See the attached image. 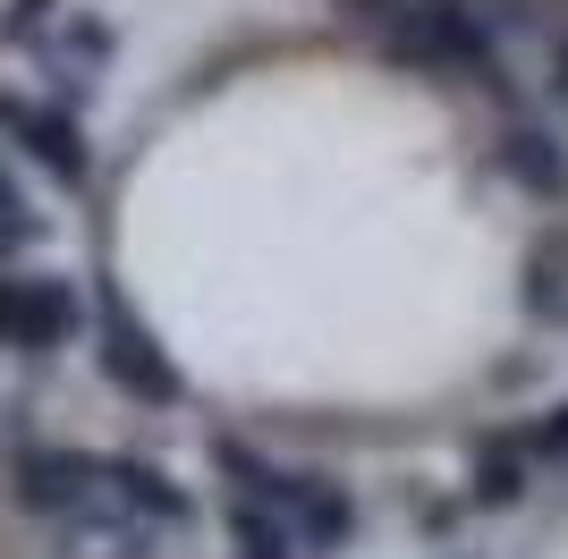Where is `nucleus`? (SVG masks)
Instances as JSON below:
<instances>
[{"label":"nucleus","instance_id":"obj_13","mask_svg":"<svg viewBox=\"0 0 568 559\" xmlns=\"http://www.w3.org/2000/svg\"><path fill=\"white\" fill-rule=\"evenodd\" d=\"M526 458H535V466H568V398H560V407H551V416L544 424H535V433H526Z\"/></svg>","mask_w":568,"mask_h":559},{"label":"nucleus","instance_id":"obj_6","mask_svg":"<svg viewBox=\"0 0 568 559\" xmlns=\"http://www.w3.org/2000/svg\"><path fill=\"white\" fill-rule=\"evenodd\" d=\"M281 517H288V535L314 542V551H339V542L356 535V500H348V484H332V475H297V466H288Z\"/></svg>","mask_w":568,"mask_h":559},{"label":"nucleus","instance_id":"obj_7","mask_svg":"<svg viewBox=\"0 0 568 559\" xmlns=\"http://www.w3.org/2000/svg\"><path fill=\"white\" fill-rule=\"evenodd\" d=\"M153 526H136V517L119 509H94V517H69L60 526V559H153Z\"/></svg>","mask_w":568,"mask_h":559},{"label":"nucleus","instance_id":"obj_4","mask_svg":"<svg viewBox=\"0 0 568 559\" xmlns=\"http://www.w3.org/2000/svg\"><path fill=\"white\" fill-rule=\"evenodd\" d=\"M0 136H18L60 186H85V179H94V144H85V128H77V111H60V102L0 93Z\"/></svg>","mask_w":568,"mask_h":559},{"label":"nucleus","instance_id":"obj_8","mask_svg":"<svg viewBox=\"0 0 568 559\" xmlns=\"http://www.w3.org/2000/svg\"><path fill=\"white\" fill-rule=\"evenodd\" d=\"M500 162H509V179H518L526 195H551V204L568 195V153H560L551 128H509V136H500Z\"/></svg>","mask_w":568,"mask_h":559},{"label":"nucleus","instance_id":"obj_10","mask_svg":"<svg viewBox=\"0 0 568 559\" xmlns=\"http://www.w3.org/2000/svg\"><path fill=\"white\" fill-rule=\"evenodd\" d=\"M526 305H535L551 331H568V237H544V246L526 255Z\"/></svg>","mask_w":568,"mask_h":559},{"label":"nucleus","instance_id":"obj_3","mask_svg":"<svg viewBox=\"0 0 568 559\" xmlns=\"http://www.w3.org/2000/svg\"><path fill=\"white\" fill-rule=\"evenodd\" d=\"M102 373H111V390H128L136 407H179V398H187V382H179L170 348L153 339V323H136L119 297L102 305Z\"/></svg>","mask_w":568,"mask_h":559},{"label":"nucleus","instance_id":"obj_9","mask_svg":"<svg viewBox=\"0 0 568 559\" xmlns=\"http://www.w3.org/2000/svg\"><path fill=\"white\" fill-rule=\"evenodd\" d=\"M526 475H535V458H526L518 441H484L475 466H467V500H475V509H518Z\"/></svg>","mask_w":568,"mask_h":559},{"label":"nucleus","instance_id":"obj_12","mask_svg":"<svg viewBox=\"0 0 568 559\" xmlns=\"http://www.w3.org/2000/svg\"><path fill=\"white\" fill-rule=\"evenodd\" d=\"M34 237H43V212L26 204V186L9 179V170H0V263H9V255H26Z\"/></svg>","mask_w":568,"mask_h":559},{"label":"nucleus","instance_id":"obj_11","mask_svg":"<svg viewBox=\"0 0 568 559\" xmlns=\"http://www.w3.org/2000/svg\"><path fill=\"white\" fill-rule=\"evenodd\" d=\"M230 542H237V559H297L288 517L281 509H255V500H237V509H230Z\"/></svg>","mask_w":568,"mask_h":559},{"label":"nucleus","instance_id":"obj_14","mask_svg":"<svg viewBox=\"0 0 568 559\" xmlns=\"http://www.w3.org/2000/svg\"><path fill=\"white\" fill-rule=\"evenodd\" d=\"M43 18V0H18V9H9V18H0V34H26V26Z\"/></svg>","mask_w":568,"mask_h":559},{"label":"nucleus","instance_id":"obj_1","mask_svg":"<svg viewBox=\"0 0 568 559\" xmlns=\"http://www.w3.org/2000/svg\"><path fill=\"white\" fill-rule=\"evenodd\" d=\"M85 331V288L69 272H0V348L60 356Z\"/></svg>","mask_w":568,"mask_h":559},{"label":"nucleus","instance_id":"obj_2","mask_svg":"<svg viewBox=\"0 0 568 559\" xmlns=\"http://www.w3.org/2000/svg\"><path fill=\"white\" fill-rule=\"evenodd\" d=\"M9 500H18L26 517H51V526L94 517L102 509V449H18Z\"/></svg>","mask_w":568,"mask_h":559},{"label":"nucleus","instance_id":"obj_5","mask_svg":"<svg viewBox=\"0 0 568 559\" xmlns=\"http://www.w3.org/2000/svg\"><path fill=\"white\" fill-rule=\"evenodd\" d=\"M102 509L136 517L153 535H179V526H195V491L153 458H102Z\"/></svg>","mask_w":568,"mask_h":559}]
</instances>
